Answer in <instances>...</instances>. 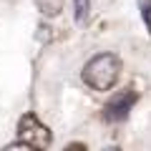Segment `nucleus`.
Segmentation results:
<instances>
[{
  "label": "nucleus",
  "mask_w": 151,
  "mask_h": 151,
  "mask_svg": "<svg viewBox=\"0 0 151 151\" xmlns=\"http://www.w3.org/2000/svg\"><path fill=\"white\" fill-rule=\"evenodd\" d=\"M35 8L43 13L45 18H55L63 10V0H35Z\"/></svg>",
  "instance_id": "nucleus-4"
},
{
  "label": "nucleus",
  "mask_w": 151,
  "mask_h": 151,
  "mask_svg": "<svg viewBox=\"0 0 151 151\" xmlns=\"http://www.w3.org/2000/svg\"><path fill=\"white\" fill-rule=\"evenodd\" d=\"M88 10H91V0H73V18L76 23H86Z\"/></svg>",
  "instance_id": "nucleus-5"
},
{
  "label": "nucleus",
  "mask_w": 151,
  "mask_h": 151,
  "mask_svg": "<svg viewBox=\"0 0 151 151\" xmlns=\"http://www.w3.org/2000/svg\"><path fill=\"white\" fill-rule=\"evenodd\" d=\"M134 103H136V91L126 88V91L116 93V96L106 103L103 116H106V121H124L126 116H129V111H131V106H134Z\"/></svg>",
  "instance_id": "nucleus-3"
},
{
  "label": "nucleus",
  "mask_w": 151,
  "mask_h": 151,
  "mask_svg": "<svg viewBox=\"0 0 151 151\" xmlns=\"http://www.w3.org/2000/svg\"><path fill=\"white\" fill-rule=\"evenodd\" d=\"M121 73V60L113 53H98L83 68V81L93 88V91H108L113 88L116 78Z\"/></svg>",
  "instance_id": "nucleus-1"
},
{
  "label": "nucleus",
  "mask_w": 151,
  "mask_h": 151,
  "mask_svg": "<svg viewBox=\"0 0 151 151\" xmlns=\"http://www.w3.org/2000/svg\"><path fill=\"white\" fill-rule=\"evenodd\" d=\"M18 134H20V141H25L30 149H48L50 146V131L45 129L33 113H25L20 119Z\"/></svg>",
  "instance_id": "nucleus-2"
},
{
  "label": "nucleus",
  "mask_w": 151,
  "mask_h": 151,
  "mask_svg": "<svg viewBox=\"0 0 151 151\" xmlns=\"http://www.w3.org/2000/svg\"><path fill=\"white\" fill-rule=\"evenodd\" d=\"M139 10L146 23V30H151V0H139Z\"/></svg>",
  "instance_id": "nucleus-6"
}]
</instances>
